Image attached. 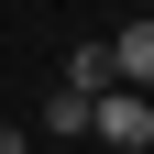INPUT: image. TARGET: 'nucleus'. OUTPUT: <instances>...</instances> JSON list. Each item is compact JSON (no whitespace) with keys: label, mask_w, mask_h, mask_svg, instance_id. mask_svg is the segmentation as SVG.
<instances>
[{"label":"nucleus","mask_w":154,"mask_h":154,"mask_svg":"<svg viewBox=\"0 0 154 154\" xmlns=\"http://www.w3.org/2000/svg\"><path fill=\"white\" fill-rule=\"evenodd\" d=\"M88 132H99L110 154H143V143H154V88H99Z\"/></svg>","instance_id":"1"},{"label":"nucleus","mask_w":154,"mask_h":154,"mask_svg":"<svg viewBox=\"0 0 154 154\" xmlns=\"http://www.w3.org/2000/svg\"><path fill=\"white\" fill-rule=\"evenodd\" d=\"M66 88H77V99L121 88V55H110V44H77V55H66Z\"/></svg>","instance_id":"2"},{"label":"nucleus","mask_w":154,"mask_h":154,"mask_svg":"<svg viewBox=\"0 0 154 154\" xmlns=\"http://www.w3.org/2000/svg\"><path fill=\"white\" fill-rule=\"evenodd\" d=\"M110 55H121V88H154V22H121Z\"/></svg>","instance_id":"3"},{"label":"nucleus","mask_w":154,"mask_h":154,"mask_svg":"<svg viewBox=\"0 0 154 154\" xmlns=\"http://www.w3.org/2000/svg\"><path fill=\"white\" fill-rule=\"evenodd\" d=\"M88 110H99V99H77V88H55V99H44V132H88Z\"/></svg>","instance_id":"4"},{"label":"nucleus","mask_w":154,"mask_h":154,"mask_svg":"<svg viewBox=\"0 0 154 154\" xmlns=\"http://www.w3.org/2000/svg\"><path fill=\"white\" fill-rule=\"evenodd\" d=\"M0 154H22V132H0Z\"/></svg>","instance_id":"5"}]
</instances>
